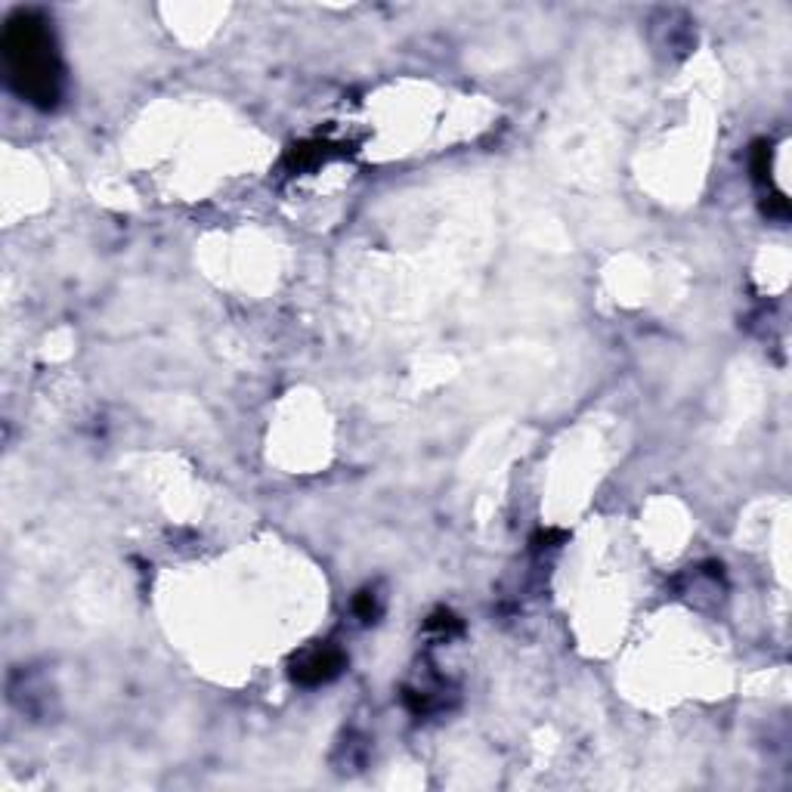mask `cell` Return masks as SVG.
Masks as SVG:
<instances>
[{"mask_svg":"<svg viewBox=\"0 0 792 792\" xmlns=\"http://www.w3.org/2000/svg\"><path fill=\"white\" fill-rule=\"evenodd\" d=\"M356 613H360L365 623H369V619H372V616L378 613V607H375V597H372L369 592L360 594V601H356Z\"/></svg>","mask_w":792,"mask_h":792,"instance_id":"3957f363","label":"cell"},{"mask_svg":"<svg viewBox=\"0 0 792 792\" xmlns=\"http://www.w3.org/2000/svg\"><path fill=\"white\" fill-rule=\"evenodd\" d=\"M0 47L7 78L19 97L29 99L37 109H53L63 94V66L47 22L32 10H19L7 19Z\"/></svg>","mask_w":792,"mask_h":792,"instance_id":"6da1fadb","label":"cell"},{"mask_svg":"<svg viewBox=\"0 0 792 792\" xmlns=\"http://www.w3.org/2000/svg\"><path fill=\"white\" fill-rule=\"evenodd\" d=\"M344 669V653L334 650V647H316V650H307L300 653L292 666V675L300 684H326L331 678L338 675Z\"/></svg>","mask_w":792,"mask_h":792,"instance_id":"7a4b0ae2","label":"cell"}]
</instances>
